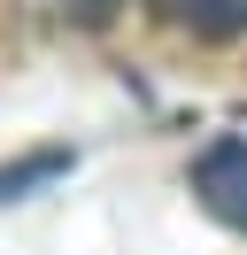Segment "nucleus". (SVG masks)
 Segmentation results:
<instances>
[{
	"instance_id": "obj_1",
	"label": "nucleus",
	"mask_w": 247,
	"mask_h": 255,
	"mask_svg": "<svg viewBox=\"0 0 247 255\" xmlns=\"http://www.w3.org/2000/svg\"><path fill=\"white\" fill-rule=\"evenodd\" d=\"M193 193H201V209H209L216 224L247 232V139H216L209 155L193 162Z\"/></svg>"
},
{
	"instance_id": "obj_2",
	"label": "nucleus",
	"mask_w": 247,
	"mask_h": 255,
	"mask_svg": "<svg viewBox=\"0 0 247 255\" xmlns=\"http://www.w3.org/2000/svg\"><path fill=\"white\" fill-rule=\"evenodd\" d=\"M154 16L193 23L201 39H232V31H247V0H154Z\"/></svg>"
},
{
	"instance_id": "obj_3",
	"label": "nucleus",
	"mask_w": 247,
	"mask_h": 255,
	"mask_svg": "<svg viewBox=\"0 0 247 255\" xmlns=\"http://www.w3.org/2000/svg\"><path fill=\"white\" fill-rule=\"evenodd\" d=\"M54 170H70V155H62V147H46V155H23L15 170H0V201H15L23 186H39V178H54Z\"/></svg>"
},
{
	"instance_id": "obj_4",
	"label": "nucleus",
	"mask_w": 247,
	"mask_h": 255,
	"mask_svg": "<svg viewBox=\"0 0 247 255\" xmlns=\"http://www.w3.org/2000/svg\"><path fill=\"white\" fill-rule=\"evenodd\" d=\"M62 8H70V23H85V31H108L124 0H62Z\"/></svg>"
}]
</instances>
